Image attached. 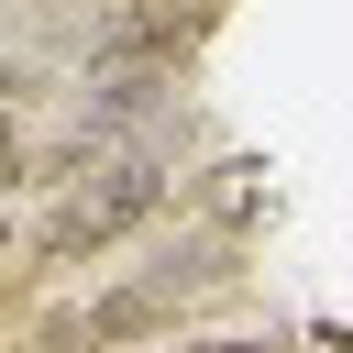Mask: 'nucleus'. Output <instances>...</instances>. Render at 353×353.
<instances>
[{"label": "nucleus", "mask_w": 353, "mask_h": 353, "mask_svg": "<svg viewBox=\"0 0 353 353\" xmlns=\"http://www.w3.org/2000/svg\"><path fill=\"white\" fill-rule=\"evenodd\" d=\"M66 199L44 210V232H33V265H77V254H110V243H132L165 199H176V176H165V132L154 143H121V154H99L88 176H55Z\"/></svg>", "instance_id": "1"}, {"label": "nucleus", "mask_w": 353, "mask_h": 353, "mask_svg": "<svg viewBox=\"0 0 353 353\" xmlns=\"http://www.w3.org/2000/svg\"><path fill=\"white\" fill-rule=\"evenodd\" d=\"M165 121H176V66H88L55 165H99V154H121V143H154Z\"/></svg>", "instance_id": "2"}, {"label": "nucleus", "mask_w": 353, "mask_h": 353, "mask_svg": "<svg viewBox=\"0 0 353 353\" xmlns=\"http://www.w3.org/2000/svg\"><path fill=\"white\" fill-rule=\"evenodd\" d=\"M188 353H287V342H188Z\"/></svg>", "instance_id": "3"}, {"label": "nucleus", "mask_w": 353, "mask_h": 353, "mask_svg": "<svg viewBox=\"0 0 353 353\" xmlns=\"http://www.w3.org/2000/svg\"><path fill=\"white\" fill-rule=\"evenodd\" d=\"M0 243H11V232H0Z\"/></svg>", "instance_id": "4"}]
</instances>
